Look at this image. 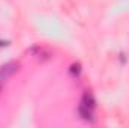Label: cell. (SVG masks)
<instances>
[{
	"label": "cell",
	"instance_id": "obj_4",
	"mask_svg": "<svg viewBox=\"0 0 129 128\" xmlns=\"http://www.w3.org/2000/svg\"><path fill=\"white\" fill-rule=\"evenodd\" d=\"M80 71H81V66H80V63H74L72 66H71V74L78 75V74H80Z\"/></svg>",
	"mask_w": 129,
	"mask_h": 128
},
{
	"label": "cell",
	"instance_id": "obj_2",
	"mask_svg": "<svg viewBox=\"0 0 129 128\" xmlns=\"http://www.w3.org/2000/svg\"><path fill=\"white\" fill-rule=\"evenodd\" d=\"M95 104H96V102H95V98L90 95V94H86V95L83 96V99H81V105H83V107H87V109H90V110L95 107Z\"/></svg>",
	"mask_w": 129,
	"mask_h": 128
},
{
	"label": "cell",
	"instance_id": "obj_1",
	"mask_svg": "<svg viewBox=\"0 0 129 128\" xmlns=\"http://www.w3.org/2000/svg\"><path fill=\"white\" fill-rule=\"evenodd\" d=\"M18 69V65L17 63H8L5 65L2 69H0V80H6L8 77H11L12 74H15Z\"/></svg>",
	"mask_w": 129,
	"mask_h": 128
},
{
	"label": "cell",
	"instance_id": "obj_5",
	"mask_svg": "<svg viewBox=\"0 0 129 128\" xmlns=\"http://www.w3.org/2000/svg\"><path fill=\"white\" fill-rule=\"evenodd\" d=\"M0 89H2V88H0Z\"/></svg>",
	"mask_w": 129,
	"mask_h": 128
},
{
	"label": "cell",
	"instance_id": "obj_3",
	"mask_svg": "<svg viewBox=\"0 0 129 128\" xmlns=\"http://www.w3.org/2000/svg\"><path fill=\"white\" fill-rule=\"evenodd\" d=\"M78 112H80V115H81V118H83V119H86V121H92V110H90V109L80 105Z\"/></svg>",
	"mask_w": 129,
	"mask_h": 128
}]
</instances>
